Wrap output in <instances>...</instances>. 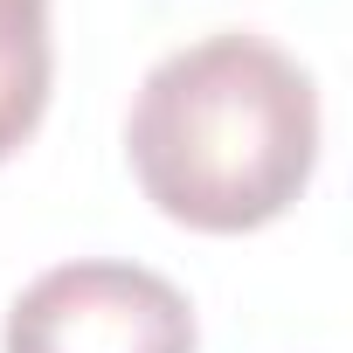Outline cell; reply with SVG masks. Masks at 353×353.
Wrapping results in <instances>:
<instances>
[{
  "label": "cell",
  "instance_id": "1",
  "mask_svg": "<svg viewBox=\"0 0 353 353\" xmlns=\"http://www.w3.org/2000/svg\"><path fill=\"white\" fill-rule=\"evenodd\" d=\"M125 152L145 201L201 236H250L298 208L319 166V83L270 35L222 28L145 70Z\"/></svg>",
  "mask_w": 353,
  "mask_h": 353
},
{
  "label": "cell",
  "instance_id": "2",
  "mask_svg": "<svg viewBox=\"0 0 353 353\" xmlns=\"http://www.w3.org/2000/svg\"><path fill=\"white\" fill-rule=\"evenodd\" d=\"M194 305L188 291L125 263V256H77L42 270L0 325V353H194Z\"/></svg>",
  "mask_w": 353,
  "mask_h": 353
},
{
  "label": "cell",
  "instance_id": "3",
  "mask_svg": "<svg viewBox=\"0 0 353 353\" xmlns=\"http://www.w3.org/2000/svg\"><path fill=\"white\" fill-rule=\"evenodd\" d=\"M56 83V42H49V0H0V159H14Z\"/></svg>",
  "mask_w": 353,
  "mask_h": 353
}]
</instances>
